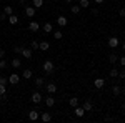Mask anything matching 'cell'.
<instances>
[{
    "instance_id": "6da1fadb",
    "label": "cell",
    "mask_w": 125,
    "mask_h": 123,
    "mask_svg": "<svg viewBox=\"0 0 125 123\" xmlns=\"http://www.w3.org/2000/svg\"><path fill=\"white\" fill-rule=\"evenodd\" d=\"M53 68H55V65H53V62H50V60H47V62H43V72L45 73H53Z\"/></svg>"
},
{
    "instance_id": "7a4b0ae2",
    "label": "cell",
    "mask_w": 125,
    "mask_h": 123,
    "mask_svg": "<svg viewBox=\"0 0 125 123\" xmlns=\"http://www.w3.org/2000/svg\"><path fill=\"white\" fill-rule=\"evenodd\" d=\"M107 45H108L110 48H117L118 45H120V40H118L117 37H110L108 40H107Z\"/></svg>"
},
{
    "instance_id": "3957f363",
    "label": "cell",
    "mask_w": 125,
    "mask_h": 123,
    "mask_svg": "<svg viewBox=\"0 0 125 123\" xmlns=\"http://www.w3.org/2000/svg\"><path fill=\"white\" fill-rule=\"evenodd\" d=\"M30 100H32V103L39 105L40 102H42V100H43V96H42V95H40V92H33V93H32V98H30Z\"/></svg>"
},
{
    "instance_id": "277c9868",
    "label": "cell",
    "mask_w": 125,
    "mask_h": 123,
    "mask_svg": "<svg viewBox=\"0 0 125 123\" xmlns=\"http://www.w3.org/2000/svg\"><path fill=\"white\" fill-rule=\"evenodd\" d=\"M23 58H27V60H30L32 58V55H33V50L32 48H27V47H23V50H22V53H20Z\"/></svg>"
},
{
    "instance_id": "5b68a950",
    "label": "cell",
    "mask_w": 125,
    "mask_h": 123,
    "mask_svg": "<svg viewBox=\"0 0 125 123\" xmlns=\"http://www.w3.org/2000/svg\"><path fill=\"white\" fill-rule=\"evenodd\" d=\"M19 82H20V76L17 75V73H12V75L9 76V83L10 85H19Z\"/></svg>"
},
{
    "instance_id": "8992f818",
    "label": "cell",
    "mask_w": 125,
    "mask_h": 123,
    "mask_svg": "<svg viewBox=\"0 0 125 123\" xmlns=\"http://www.w3.org/2000/svg\"><path fill=\"white\" fill-rule=\"evenodd\" d=\"M57 23L60 25V27H67L68 19L65 17V15H58V17H57Z\"/></svg>"
},
{
    "instance_id": "52a82bcc",
    "label": "cell",
    "mask_w": 125,
    "mask_h": 123,
    "mask_svg": "<svg viewBox=\"0 0 125 123\" xmlns=\"http://www.w3.org/2000/svg\"><path fill=\"white\" fill-rule=\"evenodd\" d=\"M39 118H40L39 110H30V112H29V120H32V122H35V120H39Z\"/></svg>"
},
{
    "instance_id": "ba28073f",
    "label": "cell",
    "mask_w": 125,
    "mask_h": 123,
    "mask_svg": "<svg viewBox=\"0 0 125 123\" xmlns=\"http://www.w3.org/2000/svg\"><path fill=\"white\" fill-rule=\"evenodd\" d=\"M25 15L29 17V19H33L35 17V7L32 5V7H25Z\"/></svg>"
},
{
    "instance_id": "9c48e42d",
    "label": "cell",
    "mask_w": 125,
    "mask_h": 123,
    "mask_svg": "<svg viewBox=\"0 0 125 123\" xmlns=\"http://www.w3.org/2000/svg\"><path fill=\"white\" fill-rule=\"evenodd\" d=\"M45 88H47V92H48L50 95H53L55 92H57V85H55L53 82H50V83H47V85H45Z\"/></svg>"
},
{
    "instance_id": "30bf717a",
    "label": "cell",
    "mask_w": 125,
    "mask_h": 123,
    "mask_svg": "<svg viewBox=\"0 0 125 123\" xmlns=\"http://www.w3.org/2000/svg\"><path fill=\"white\" fill-rule=\"evenodd\" d=\"M10 65H12V68H13V70H17V68H20V66H22V60H20V58H12Z\"/></svg>"
},
{
    "instance_id": "8fae6325",
    "label": "cell",
    "mask_w": 125,
    "mask_h": 123,
    "mask_svg": "<svg viewBox=\"0 0 125 123\" xmlns=\"http://www.w3.org/2000/svg\"><path fill=\"white\" fill-rule=\"evenodd\" d=\"M104 85H105V80H104V78H95V80H94V86L98 88V90L104 88Z\"/></svg>"
},
{
    "instance_id": "7c38bea8",
    "label": "cell",
    "mask_w": 125,
    "mask_h": 123,
    "mask_svg": "<svg viewBox=\"0 0 125 123\" xmlns=\"http://www.w3.org/2000/svg\"><path fill=\"white\" fill-rule=\"evenodd\" d=\"M73 113H75V116H78V118H82V116H83V115H85V110H83V108H82V106H75V108H73Z\"/></svg>"
},
{
    "instance_id": "4fadbf2b",
    "label": "cell",
    "mask_w": 125,
    "mask_h": 123,
    "mask_svg": "<svg viewBox=\"0 0 125 123\" xmlns=\"http://www.w3.org/2000/svg\"><path fill=\"white\" fill-rule=\"evenodd\" d=\"M82 108H83L85 112H92L94 105H92V102H90V100H85V102H83V105H82Z\"/></svg>"
},
{
    "instance_id": "5bb4252c",
    "label": "cell",
    "mask_w": 125,
    "mask_h": 123,
    "mask_svg": "<svg viewBox=\"0 0 125 123\" xmlns=\"http://www.w3.org/2000/svg\"><path fill=\"white\" fill-rule=\"evenodd\" d=\"M29 30H30V32H39L40 25L37 23V22H30V23H29Z\"/></svg>"
},
{
    "instance_id": "9a60e30c",
    "label": "cell",
    "mask_w": 125,
    "mask_h": 123,
    "mask_svg": "<svg viewBox=\"0 0 125 123\" xmlns=\"http://www.w3.org/2000/svg\"><path fill=\"white\" fill-rule=\"evenodd\" d=\"M48 48H50V43H48V42H45V40L39 43V50H42V52H47Z\"/></svg>"
},
{
    "instance_id": "2e32d148",
    "label": "cell",
    "mask_w": 125,
    "mask_h": 123,
    "mask_svg": "<svg viewBox=\"0 0 125 123\" xmlns=\"http://www.w3.org/2000/svg\"><path fill=\"white\" fill-rule=\"evenodd\" d=\"M9 23H10V25H17V23H19V17H17L15 13L9 15Z\"/></svg>"
},
{
    "instance_id": "e0dca14e",
    "label": "cell",
    "mask_w": 125,
    "mask_h": 123,
    "mask_svg": "<svg viewBox=\"0 0 125 123\" xmlns=\"http://www.w3.org/2000/svg\"><path fill=\"white\" fill-rule=\"evenodd\" d=\"M45 105H47L48 108H52V106L55 105V98H53L52 95H50V96H47V98H45Z\"/></svg>"
},
{
    "instance_id": "ac0fdd59",
    "label": "cell",
    "mask_w": 125,
    "mask_h": 123,
    "mask_svg": "<svg viewBox=\"0 0 125 123\" xmlns=\"http://www.w3.org/2000/svg\"><path fill=\"white\" fill-rule=\"evenodd\" d=\"M40 120H42V122H45V123H47V122H50V120H52V115L48 113V112H43V113L40 115Z\"/></svg>"
},
{
    "instance_id": "d6986e66",
    "label": "cell",
    "mask_w": 125,
    "mask_h": 123,
    "mask_svg": "<svg viewBox=\"0 0 125 123\" xmlns=\"http://www.w3.org/2000/svg\"><path fill=\"white\" fill-rule=\"evenodd\" d=\"M32 75H33V72H32V70H29V68L22 72V78H25V80H29V78H32Z\"/></svg>"
},
{
    "instance_id": "ffe728a7",
    "label": "cell",
    "mask_w": 125,
    "mask_h": 123,
    "mask_svg": "<svg viewBox=\"0 0 125 123\" xmlns=\"http://www.w3.org/2000/svg\"><path fill=\"white\" fill-rule=\"evenodd\" d=\"M53 32V27H52V23H43V33H52Z\"/></svg>"
},
{
    "instance_id": "44dd1931",
    "label": "cell",
    "mask_w": 125,
    "mask_h": 123,
    "mask_svg": "<svg viewBox=\"0 0 125 123\" xmlns=\"http://www.w3.org/2000/svg\"><path fill=\"white\" fill-rule=\"evenodd\" d=\"M112 93L115 95V96H117V95H120V93H122V86H120V85H114V86H112Z\"/></svg>"
},
{
    "instance_id": "7402d4cb",
    "label": "cell",
    "mask_w": 125,
    "mask_h": 123,
    "mask_svg": "<svg viewBox=\"0 0 125 123\" xmlns=\"http://www.w3.org/2000/svg\"><path fill=\"white\" fill-rule=\"evenodd\" d=\"M107 58H108V62H110V63H117V62H118V55H115V53H110Z\"/></svg>"
},
{
    "instance_id": "603a6c76",
    "label": "cell",
    "mask_w": 125,
    "mask_h": 123,
    "mask_svg": "<svg viewBox=\"0 0 125 123\" xmlns=\"http://www.w3.org/2000/svg\"><path fill=\"white\" fill-rule=\"evenodd\" d=\"M45 85V80H43V78H42V76H37V78H35V86H43Z\"/></svg>"
},
{
    "instance_id": "cb8c5ba5",
    "label": "cell",
    "mask_w": 125,
    "mask_h": 123,
    "mask_svg": "<svg viewBox=\"0 0 125 123\" xmlns=\"http://www.w3.org/2000/svg\"><path fill=\"white\" fill-rule=\"evenodd\" d=\"M68 103H70V106H73V108H75V106L78 105V98H77V96H72V98L68 100Z\"/></svg>"
},
{
    "instance_id": "d4e9b609",
    "label": "cell",
    "mask_w": 125,
    "mask_h": 123,
    "mask_svg": "<svg viewBox=\"0 0 125 123\" xmlns=\"http://www.w3.org/2000/svg\"><path fill=\"white\" fill-rule=\"evenodd\" d=\"M52 33H53V38H55V40H60V38L63 37V33H62L60 30H53Z\"/></svg>"
},
{
    "instance_id": "484cf974",
    "label": "cell",
    "mask_w": 125,
    "mask_h": 123,
    "mask_svg": "<svg viewBox=\"0 0 125 123\" xmlns=\"http://www.w3.org/2000/svg\"><path fill=\"white\" fill-rule=\"evenodd\" d=\"M82 9H88L90 7V0H80V3H78Z\"/></svg>"
},
{
    "instance_id": "4316f807",
    "label": "cell",
    "mask_w": 125,
    "mask_h": 123,
    "mask_svg": "<svg viewBox=\"0 0 125 123\" xmlns=\"http://www.w3.org/2000/svg\"><path fill=\"white\" fill-rule=\"evenodd\" d=\"M108 75L112 76V78H117V76H118V70H117V68H112V70L108 72Z\"/></svg>"
},
{
    "instance_id": "83f0119b",
    "label": "cell",
    "mask_w": 125,
    "mask_h": 123,
    "mask_svg": "<svg viewBox=\"0 0 125 123\" xmlns=\"http://www.w3.org/2000/svg\"><path fill=\"white\" fill-rule=\"evenodd\" d=\"M3 12H5L7 15H12V13H13V9H12L10 5H5V7H3Z\"/></svg>"
},
{
    "instance_id": "f1b7e54d",
    "label": "cell",
    "mask_w": 125,
    "mask_h": 123,
    "mask_svg": "<svg viewBox=\"0 0 125 123\" xmlns=\"http://www.w3.org/2000/svg\"><path fill=\"white\" fill-rule=\"evenodd\" d=\"M39 43H40V42H37V40H32L30 48H32V50H39Z\"/></svg>"
},
{
    "instance_id": "f546056e",
    "label": "cell",
    "mask_w": 125,
    "mask_h": 123,
    "mask_svg": "<svg viewBox=\"0 0 125 123\" xmlns=\"http://www.w3.org/2000/svg\"><path fill=\"white\" fill-rule=\"evenodd\" d=\"M7 65H9V63H7V60H5V58H0V70L7 68Z\"/></svg>"
},
{
    "instance_id": "4dcf8cb0",
    "label": "cell",
    "mask_w": 125,
    "mask_h": 123,
    "mask_svg": "<svg viewBox=\"0 0 125 123\" xmlns=\"http://www.w3.org/2000/svg\"><path fill=\"white\" fill-rule=\"evenodd\" d=\"M22 50H23V47H22V45H15V47H13V52H15L17 55H20V53H22Z\"/></svg>"
},
{
    "instance_id": "1f68e13d",
    "label": "cell",
    "mask_w": 125,
    "mask_h": 123,
    "mask_svg": "<svg viewBox=\"0 0 125 123\" xmlns=\"http://www.w3.org/2000/svg\"><path fill=\"white\" fill-rule=\"evenodd\" d=\"M42 5H43V0H33V7L35 9H40Z\"/></svg>"
},
{
    "instance_id": "d6a6232c",
    "label": "cell",
    "mask_w": 125,
    "mask_h": 123,
    "mask_svg": "<svg viewBox=\"0 0 125 123\" xmlns=\"http://www.w3.org/2000/svg\"><path fill=\"white\" fill-rule=\"evenodd\" d=\"M80 9H82L80 5H72V13H78V12H80Z\"/></svg>"
},
{
    "instance_id": "836d02e7",
    "label": "cell",
    "mask_w": 125,
    "mask_h": 123,
    "mask_svg": "<svg viewBox=\"0 0 125 123\" xmlns=\"http://www.w3.org/2000/svg\"><path fill=\"white\" fill-rule=\"evenodd\" d=\"M5 20H9V15H7L5 12H2V13H0V22H5Z\"/></svg>"
},
{
    "instance_id": "e575fe53",
    "label": "cell",
    "mask_w": 125,
    "mask_h": 123,
    "mask_svg": "<svg viewBox=\"0 0 125 123\" xmlns=\"http://www.w3.org/2000/svg\"><path fill=\"white\" fill-rule=\"evenodd\" d=\"M9 83V78L7 76H0V85H7Z\"/></svg>"
},
{
    "instance_id": "d590c367",
    "label": "cell",
    "mask_w": 125,
    "mask_h": 123,
    "mask_svg": "<svg viewBox=\"0 0 125 123\" xmlns=\"http://www.w3.org/2000/svg\"><path fill=\"white\" fill-rule=\"evenodd\" d=\"M7 93V85H0V96Z\"/></svg>"
},
{
    "instance_id": "8d00e7d4",
    "label": "cell",
    "mask_w": 125,
    "mask_h": 123,
    "mask_svg": "<svg viewBox=\"0 0 125 123\" xmlns=\"http://www.w3.org/2000/svg\"><path fill=\"white\" fill-rule=\"evenodd\" d=\"M118 78L120 80H125V68L124 70H118Z\"/></svg>"
},
{
    "instance_id": "74e56055",
    "label": "cell",
    "mask_w": 125,
    "mask_h": 123,
    "mask_svg": "<svg viewBox=\"0 0 125 123\" xmlns=\"http://www.w3.org/2000/svg\"><path fill=\"white\" fill-rule=\"evenodd\" d=\"M118 62H120V65H122V66H125V55L118 57Z\"/></svg>"
},
{
    "instance_id": "f35d334b",
    "label": "cell",
    "mask_w": 125,
    "mask_h": 123,
    "mask_svg": "<svg viewBox=\"0 0 125 123\" xmlns=\"http://www.w3.org/2000/svg\"><path fill=\"white\" fill-rule=\"evenodd\" d=\"M118 15H120L122 19H125V7H124V9H120V10H118Z\"/></svg>"
},
{
    "instance_id": "ab89813d",
    "label": "cell",
    "mask_w": 125,
    "mask_h": 123,
    "mask_svg": "<svg viewBox=\"0 0 125 123\" xmlns=\"http://www.w3.org/2000/svg\"><path fill=\"white\" fill-rule=\"evenodd\" d=\"M92 15H94V17H97V15H98V9H95V7H94V9H92Z\"/></svg>"
},
{
    "instance_id": "60d3db41",
    "label": "cell",
    "mask_w": 125,
    "mask_h": 123,
    "mask_svg": "<svg viewBox=\"0 0 125 123\" xmlns=\"http://www.w3.org/2000/svg\"><path fill=\"white\" fill-rule=\"evenodd\" d=\"M5 57V50H0V58H3Z\"/></svg>"
},
{
    "instance_id": "b9f144b4",
    "label": "cell",
    "mask_w": 125,
    "mask_h": 123,
    "mask_svg": "<svg viewBox=\"0 0 125 123\" xmlns=\"http://www.w3.org/2000/svg\"><path fill=\"white\" fill-rule=\"evenodd\" d=\"M94 2H95L97 5H100V3H104V0H94Z\"/></svg>"
},
{
    "instance_id": "7bdbcfd3",
    "label": "cell",
    "mask_w": 125,
    "mask_h": 123,
    "mask_svg": "<svg viewBox=\"0 0 125 123\" xmlns=\"http://www.w3.org/2000/svg\"><path fill=\"white\" fill-rule=\"evenodd\" d=\"M122 95L125 96V86H122Z\"/></svg>"
},
{
    "instance_id": "ee69618b",
    "label": "cell",
    "mask_w": 125,
    "mask_h": 123,
    "mask_svg": "<svg viewBox=\"0 0 125 123\" xmlns=\"http://www.w3.org/2000/svg\"><path fill=\"white\" fill-rule=\"evenodd\" d=\"M122 112H124V113H125V103L122 105Z\"/></svg>"
},
{
    "instance_id": "f6af8a7d",
    "label": "cell",
    "mask_w": 125,
    "mask_h": 123,
    "mask_svg": "<svg viewBox=\"0 0 125 123\" xmlns=\"http://www.w3.org/2000/svg\"><path fill=\"white\" fill-rule=\"evenodd\" d=\"M122 50H124V52H125V43H122Z\"/></svg>"
},
{
    "instance_id": "bcb514c9",
    "label": "cell",
    "mask_w": 125,
    "mask_h": 123,
    "mask_svg": "<svg viewBox=\"0 0 125 123\" xmlns=\"http://www.w3.org/2000/svg\"><path fill=\"white\" fill-rule=\"evenodd\" d=\"M65 2H67V3H72V0H65Z\"/></svg>"
}]
</instances>
